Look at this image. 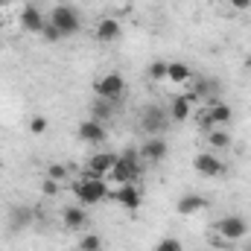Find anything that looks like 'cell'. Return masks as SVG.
I'll return each mask as SVG.
<instances>
[{"mask_svg": "<svg viewBox=\"0 0 251 251\" xmlns=\"http://www.w3.org/2000/svg\"><path fill=\"white\" fill-rule=\"evenodd\" d=\"M143 170V158H140V149H126L123 155H117V164L111 170V181L114 184H134L137 176Z\"/></svg>", "mask_w": 251, "mask_h": 251, "instance_id": "cell-1", "label": "cell"}, {"mask_svg": "<svg viewBox=\"0 0 251 251\" xmlns=\"http://www.w3.org/2000/svg\"><path fill=\"white\" fill-rule=\"evenodd\" d=\"M73 193H76L82 207H91V204H100V201L111 199V187H108L105 178H88V176H82L73 184Z\"/></svg>", "mask_w": 251, "mask_h": 251, "instance_id": "cell-2", "label": "cell"}, {"mask_svg": "<svg viewBox=\"0 0 251 251\" xmlns=\"http://www.w3.org/2000/svg\"><path fill=\"white\" fill-rule=\"evenodd\" d=\"M213 231H216L219 240H225V243H237V240L249 237V222H246L243 216H237V213H228V216L216 219Z\"/></svg>", "mask_w": 251, "mask_h": 251, "instance_id": "cell-3", "label": "cell"}, {"mask_svg": "<svg viewBox=\"0 0 251 251\" xmlns=\"http://www.w3.org/2000/svg\"><path fill=\"white\" fill-rule=\"evenodd\" d=\"M94 94L100 100H105V102H117L126 94V79L120 73H105V76H100L94 82Z\"/></svg>", "mask_w": 251, "mask_h": 251, "instance_id": "cell-4", "label": "cell"}, {"mask_svg": "<svg viewBox=\"0 0 251 251\" xmlns=\"http://www.w3.org/2000/svg\"><path fill=\"white\" fill-rule=\"evenodd\" d=\"M50 24L62 32L64 38H67V35H76V32H79V26H82V21H79L76 9H73V6H67V3H59V6L50 12Z\"/></svg>", "mask_w": 251, "mask_h": 251, "instance_id": "cell-5", "label": "cell"}, {"mask_svg": "<svg viewBox=\"0 0 251 251\" xmlns=\"http://www.w3.org/2000/svg\"><path fill=\"white\" fill-rule=\"evenodd\" d=\"M114 164H117V155H114V152H97V155L88 158L85 176H88V178H108L111 170H114Z\"/></svg>", "mask_w": 251, "mask_h": 251, "instance_id": "cell-6", "label": "cell"}, {"mask_svg": "<svg viewBox=\"0 0 251 251\" xmlns=\"http://www.w3.org/2000/svg\"><path fill=\"white\" fill-rule=\"evenodd\" d=\"M193 170L199 173V176H204V178H216V176H225V161H219V155H213V152H199L196 158H193Z\"/></svg>", "mask_w": 251, "mask_h": 251, "instance_id": "cell-7", "label": "cell"}, {"mask_svg": "<svg viewBox=\"0 0 251 251\" xmlns=\"http://www.w3.org/2000/svg\"><path fill=\"white\" fill-rule=\"evenodd\" d=\"M167 126H170V114H167V111H161L158 105H149V108L143 111V117H140V128L146 131V137L161 134Z\"/></svg>", "mask_w": 251, "mask_h": 251, "instance_id": "cell-8", "label": "cell"}, {"mask_svg": "<svg viewBox=\"0 0 251 251\" xmlns=\"http://www.w3.org/2000/svg\"><path fill=\"white\" fill-rule=\"evenodd\" d=\"M167 140L161 137V134H152V137H146L143 140V146H140V158H143V164H158V161H164L167 158Z\"/></svg>", "mask_w": 251, "mask_h": 251, "instance_id": "cell-9", "label": "cell"}, {"mask_svg": "<svg viewBox=\"0 0 251 251\" xmlns=\"http://www.w3.org/2000/svg\"><path fill=\"white\" fill-rule=\"evenodd\" d=\"M105 137H108L105 123H100V120H94V117L85 120V123H79V140H82V143H88V146H102Z\"/></svg>", "mask_w": 251, "mask_h": 251, "instance_id": "cell-10", "label": "cell"}, {"mask_svg": "<svg viewBox=\"0 0 251 251\" xmlns=\"http://www.w3.org/2000/svg\"><path fill=\"white\" fill-rule=\"evenodd\" d=\"M111 199L117 201V204H123L126 210H137L140 207V190L137 184H117V187L111 190Z\"/></svg>", "mask_w": 251, "mask_h": 251, "instance_id": "cell-11", "label": "cell"}, {"mask_svg": "<svg viewBox=\"0 0 251 251\" xmlns=\"http://www.w3.org/2000/svg\"><path fill=\"white\" fill-rule=\"evenodd\" d=\"M167 114H170V123H187L190 117H193V100H190L187 94L184 97H173Z\"/></svg>", "mask_w": 251, "mask_h": 251, "instance_id": "cell-12", "label": "cell"}, {"mask_svg": "<svg viewBox=\"0 0 251 251\" xmlns=\"http://www.w3.org/2000/svg\"><path fill=\"white\" fill-rule=\"evenodd\" d=\"M44 26H47V21H44L41 9H35V6L21 9V29L24 32H44Z\"/></svg>", "mask_w": 251, "mask_h": 251, "instance_id": "cell-13", "label": "cell"}, {"mask_svg": "<svg viewBox=\"0 0 251 251\" xmlns=\"http://www.w3.org/2000/svg\"><path fill=\"white\" fill-rule=\"evenodd\" d=\"M120 35H123V24H120V18H102V21L97 24V38H100L102 44L117 41Z\"/></svg>", "mask_w": 251, "mask_h": 251, "instance_id": "cell-14", "label": "cell"}, {"mask_svg": "<svg viewBox=\"0 0 251 251\" xmlns=\"http://www.w3.org/2000/svg\"><path fill=\"white\" fill-rule=\"evenodd\" d=\"M62 222L67 231H79V228H85V222H88V213H85V207L82 204H70V207H64L62 210Z\"/></svg>", "mask_w": 251, "mask_h": 251, "instance_id": "cell-15", "label": "cell"}, {"mask_svg": "<svg viewBox=\"0 0 251 251\" xmlns=\"http://www.w3.org/2000/svg\"><path fill=\"white\" fill-rule=\"evenodd\" d=\"M207 117H210V126L216 128V126H228V123H231L234 111H231V105H228V102L213 100V102H207Z\"/></svg>", "mask_w": 251, "mask_h": 251, "instance_id": "cell-16", "label": "cell"}, {"mask_svg": "<svg viewBox=\"0 0 251 251\" xmlns=\"http://www.w3.org/2000/svg\"><path fill=\"white\" fill-rule=\"evenodd\" d=\"M207 207V201L201 199V196H196V193H184L181 199H178V204H176V210L181 213V216H193V213H199V210H204Z\"/></svg>", "mask_w": 251, "mask_h": 251, "instance_id": "cell-17", "label": "cell"}, {"mask_svg": "<svg viewBox=\"0 0 251 251\" xmlns=\"http://www.w3.org/2000/svg\"><path fill=\"white\" fill-rule=\"evenodd\" d=\"M193 79V70L184 62H167V82H176V85H187Z\"/></svg>", "mask_w": 251, "mask_h": 251, "instance_id": "cell-18", "label": "cell"}, {"mask_svg": "<svg viewBox=\"0 0 251 251\" xmlns=\"http://www.w3.org/2000/svg\"><path fill=\"white\" fill-rule=\"evenodd\" d=\"M231 134L222 128V126H216V128H207V146L210 149H231Z\"/></svg>", "mask_w": 251, "mask_h": 251, "instance_id": "cell-19", "label": "cell"}, {"mask_svg": "<svg viewBox=\"0 0 251 251\" xmlns=\"http://www.w3.org/2000/svg\"><path fill=\"white\" fill-rule=\"evenodd\" d=\"M9 219H12V228H26L32 222V207H15Z\"/></svg>", "mask_w": 251, "mask_h": 251, "instance_id": "cell-20", "label": "cell"}, {"mask_svg": "<svg viewBox=\"0 0 251 251\" xmlns=\"http://www.w3.org/2000/svg\"><path fill=\"white\" fill-rule=\"evenodd\" d=\"M91 111H94V120H100V123H105V120L111 117V102H105V100H97Z\"/></svg>", "mask_w": 251, "mask_h": 251, "instance_id": "cell-21", "label": "cell"}, {"mask_svg": "<svg viewBox=\"0 0 251 251\" xmlns=\"http://www.w3.org/2000/svg\"><path fill=\"white\" fill-rule=\"evenodd\" d=\"M146 73H149L152 82H167V62H152Z\"/></svg>", "mask_w": 251, "mask_h": 251, "instance_id": "cell-22", "label": "cell"}, {"mask_svg": "<svg viewBox=\"0 0 251 251\" xmlns=\"http://www.w3.org/2000/svg\"><path fill=\"white\" fill-rule=\"evenodd\" d=\"M100 249H102V240L97 234H85L79 240V251H100Z\"/></svg>", "mask_w": 251, "mask_h": 251, "instance_id": "cell-23", "label": "cell"}, {"mask_svg": "<svg viewBox=\"0 0 251 251\" xmlns=\"http://www.w3.org/2000/svg\"><path fill=\"white\" fill-rule=\"evenodd\" d=\"M152 251H184V249H181V240H176V237H164V240L155 243V249Z\"/></svg>", "mask_w": 251, "mask_h": 251, "instance_id": "cell-24", "label": "cell"}, {"mask_svg": "<svg viewBox=\"0 0 251 251\" xmlns=\"http://www.w3.org/2000/svg\"><path fill=\"white\" fill-rule=\"evenodd\" d=\"M67 176H70V173H67L64 164H50V167H47V178H53V181H59V184L67 181Z\"/></svg>", "mask_w": 251, "mask_h": 251, "instance_id": "cell-25", "label": "cell"}, {"mask_svg": "<svg viewBox=\"0 0 251 251\" xmlns=\"http://www.w3.org/2000/svg\"><path fill=\"white\" fill-rule=\"evenodd\" d=\"M29 131H32V134H44V131H47V117H41V114L29 117Z\"/></svg>", "mask_w": 251, "mask_h": 251, "instance_id": "cell-26", "label": "cell"}, {"mask_svg": "<svg viewBox=\"0 0 251 251\" xmlns=\"http://www.w3.org/2000/svg\"><path fill=\"white\" fill-rule=\"evenodd\" d=\"M41 35H44L47 41H62V38H64V35L56 29V26H53V24H50V21H47V26H44V32H41Z\"/></svg>", "mask_w": 251, "mask_h": 251, "instance_id": "cell-27", "label": "cell"}, {"mask_svg": "<svg viewBox=\"0 0 251 251\" xmlns=\"http://www.w3.org/2000/svg\"><path fill=\"white\" fill-rule=\"evenodd\" d=\"M59 187H62L59 181H53V178H47V181L41 184V193H44V196H59Z\"/></svg>", "mask_w": 251, "mask_h": 251, "instance_id": "cell-28", "label": "cell"}, {"mask_svg": "<svg viewBox=\"0 0 251 251\" xmlns=\"http://www.w3.org/2000/svg\"><path fill=\"white\" fill-rule=\"evenodd\" d=\"M234 9H240V12H246V9H251V0H228Z\"/></svg>", "mask_w": 251, "mask_h": 251, "instance_id": "cell-29", "label": "cell"}, {"mask_svg": "<svg viewBox=\"0 0 251 251\" xmlns=\"http://www.w3.org/2000/svg\"><path fill=\"white\" fill-rule=\"evenodd\" d=\"M9 3H15V0H0V6H9Z\"/></svg>", "mask_w": 251, "mask_h": 251, "instance_id": "cell-30", "label": "cell"}, {"mask_svg": "<svg viewBox=\"0 0 251 251\" xmlns=\"http://www.w3.org/2000/svg\"><path fill=\"white\" fill-rule=\"evenodd\" d=\"M246 67H249V70H251V56H249V62H246Z\"/></svg>", "mask_w": 251, "mask_h": 251, "instance_id": "cell-31", "label": "cell"}, {"mask_svg": "<svg viewBox=\"0 0 251 251\" xmlns=\"http://www.w3.org/2000/svg\"><path fill=\"white\" fill-rule=\"evenodd\" d=\"M100 251H102V249H100Z\"/></svg>", "mask_w": 251, "mask_h": 251, "instance_id": "cell-32", "label": "cell"}]
</instances>
